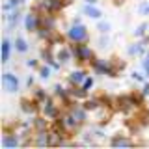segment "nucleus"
<instances>
[{"mask_svg": "<svg viewBox=\"0 0 149 149\" xmlns=\"http://www.w3.org/2000/svg\"><path fill=\"white\" fill-rule=\"evenodd\" d=\"M37 102H39V114H43L45 118H49L50 121H56L60 118V114H62V110H63V106L58 104V101L52 99L50 95H47L45 99H41Z\"/></svg>", "mask_w": 149, "mask_h": 149, "instance_id": "2", "label": "nucleus"}, {"mask_svg": "<svg viewBox=\"0 0 149 149\" xmlns=\"http://www.w3.org/2000/svg\"><path fill=\"white\" fill-rule=\"evenodd\" d=\"M6 21H8V26H9V30L17 28L19 21H21V9H19V8H13L11 11H9L8 15H6Z\"/></svg>", "mask_w": 149, "mask_h": 149, "instance_id": "18", "label": "nucleus"}, {"mask_svg": "<svg viewBox=\"0 0 149 149\" xmlns=\"http://www.w3.org/2000/svg\"><path fill=\"white\" fill-rule=\"evenodd\" d=\"M22 24H24L26 32H30V34H37L39 24H41V15L36 11V9H30V11L24 15V19H22Z\"/></svg>", "mask_w": 149, "mask_h": 149, "instance_id": "5", "label": "nucleus"}, {"mask_svg": "<svg viewBox=\"0 0 149 149\" xmlns=\"http://www.w3.org/2000/svg\"><path fill=\"white\" fill-rule=\"evenodd\" d=\"M142 93L146 97H149V82H143V88H142Z\"/></svg>", "mask_w": 149, "mask_h": 149, "instance_id": "31", "label": "nucleus"}, {"mask_svg": "<svg viewBox=\"0 0 149 149\" xmlns=\"http://www.w3.org/2000/svg\"><path fill=\"white\" fill-rule=\"evenodd\" d=\"M142 69H143V73L149 77V50L146 54H143V60H142Z\"/></svg>", "mask_w": 149, "mask_h": 149, "instance_id": "27", "label": "nucleus"}, {"mask_svg": "<svg viewBox=\"0 0 149 149\" xmlns=\"http://www.w3.org/2000/svg\"><path fill=\"white\" fill-rule=\"evenodd\" d=\"M86 2H88V4H95L97 0H86Z\"/></svg>", "mask_w": 149, "mask_h": 149, "instance_id": "35", "label": "nucleus"}, {"mask_svg": "<svg viewBox=\"0 0 149 149\" xmlns=\"http://www.w3.org/2000/svg\"><path fill=\"white\" fill-rule=\"evenodd\" d=\"M13 45H15V50L17 52H21V54H24L28 52V41L24 39V37H15V41H13Z\"/></svg>", "mask_w": 149, "mask_h": 149, "instance_id": "20", "label": "nucleus"}, {"mask_svg": "<svg viewBox=\"0 0 149 149\" xmlns=\"http://www.w3.org/2000/svg\"><path fill=\"white\" fill-rule=\"evenodd\" d=\"M114 112H116V110L112 108L110 104H101L99 108H97L95 112H91V114H93V118L97 119V123H99V125H106V123L112 119Z\"/></svg>", "mask_w": 149, "mask_h": 149, "instance_id": "7", "label": "nucleus"}, {"mask_svg": "<svg viewBox=\"0 0 149 149\" xmlns=\"http://www.w3.org/2000/svg\"><path fill=\"white\" fill-rule=\"evenodd\" d=\"M147 45H149V36H143L140 37V41H134V43L129 45L127 49V54L130 58H136V56H142L147 52Z\"/></svg>", "mask_w": 149, "mask_h": 149, "instance_id": "6", "label": "nucleus"}, {"mask_svg": "<svg viewBox=\"0 0 149 149\" xmlns=\"http://www.w3.org/2000/svg\"><path fill=\"white\" fill-rule=\"evenodd\" d=\"M49 95V93H47L43 88H34V99L36 101H41V99H45V97Z\"/></svg>", "mask_w": 149, "mask_h": 149, "instance_id": "26", "label": "nucleus"}, {"mask_svg": "<svg viewBox=\"0 0 149 149\" xmlns=\"http://www.w3.org/2000/svg\"><path fill=\"white\" fill-rule=\"evenodd\" d=\"M65 37H67V43H88L90 32H88V26L82 22H71V26L65 32Z\"/></svg>", "mask_w": 149, "mask_h": 149, "instance_id": "3", "label": "nucleus"}, {"mask_svg": "<svg viewBox=\"0 0 149 149\" xmlns=\"http://www.w3.org/2000/svg\"><path fill=\"white\" fill-rule=\"evenodd\" d=\"M97 43H99V47H101V49H106V47L110 45V39H108V36H106V34H101V37H99V41H97Z\"/></svg>", "mask_w": 149, "mask_h": 149, "instance_id": "28", "label": "nucleus"}, {"mask_svg": "<svg viewBox=\"0 0 149 149\" xmlns=\"http://www.w3.org/2000/svg\"><path fill=\"white\" fill-rule=\"evenodd\" d=\"M143 74H146V73H143ZM143 74L142 73H138V71H132V73H130V77H132V80H136V82H146V77H143Z\"/></svg>", "mask_w": 149, "mask_h": 149, "instance_id": "29", "label": "nucleus"}, {"mask_svg": "<svg viewBox=\"0 0 149 149\" xmlns=\"http://www.w3.org/2000/svg\"><path fill=\"white\" fill-rule=\"evenodd\" d=\"M86 77H88V73H86V69H73L71 73L67 74V84H71V86H82L84 80H86Z\"/></svg>", "mask_w": 149, "mask_h": 149, "instance_id": "10", "label": "nucleus"}, {"mask_svg": "<svg viewBox=\"0 0 149 149\" xmlns=\"http://www.w3.org/2000/svg\"><path fill=\"white\" fill-rule=\"evenodd\" d=\"M67 93H69V99H71V101H84L90 91H86L82 86H71V84H69V86H67Z\"/></svg>", "mask_w": 149, "mask_h": 149, "instance_id": "12", "label": "nucleus"}, {"mask_svg": "<svg viewBox=\"0 0 149 149\" xmlns=\"http://www.w3.org/2000/svg\"><path fill=\"white\" fill-rule=\"evenodd\" d=\"M82 15H86V17H90V19H101L102 17V11L95 6V4H88L86 2V6L82 8Z\"/></svg>", "mask_w": 149, "mask_h": 149, "instance_id": "17", "label": "nucleus"}, {"mask_svg": "<svg viewBox=\"0 0 149 149\" xmlns=\"http://www.w3.org/2000/svg\"><path fill=\"white\" fill-rule=\"evenodd\" d=\"M112 2H114L116 6H123V4H125V0H112Z\"/></svg>", "mask_w": 149, "mask_h": 149, "instance_id": "33", "label": "nucleus"}, {"mask_svg": "<svg viewBox=\"0 0 149 149\" xmlns=\"http://www.w3.org/2000/svg\"><path fill=\"white\" fill-rule=\"evenodd\" d=\"M2 86H4V90L9 91V93H17L19 88H21V82H19L17 74L6 71V73L2 74Z\"/></svg>", "mask_w": 149, "mask_h": 149, "instance_id": "8", "label": "nucleus"}, {"mask_svg": "<svg viewBox=\"0 0 149 149\" xmlns=\"http://www.w3.org/2000/svg\"><path fill=\"white\" fill-rule=\"evenodd\" d=\"M34 138H36V147L50 146V132L49 130H36Z\"/></svg>", "mask_w": 149, "mask_h": 149, "instance_id": "15", "label": "nucleus"}, {"mask_svg": "<svg viewBox=\"0 0 149 149\" xmlns=\"http://www.w3.org/2000/svg\"><path fill=\"white\" fill-rule=\"evenodd\" d=\"M56 60H58L62 65H67L71 60H74L73 58V52H71V49H69V45H65V47H60L58 50H56Z\"/></svg>", "mask_w": 149, "mask_h": 149, "instance_id": "13", "label": "nucleus"}, {"mask_svg": "<svg viewBox=\"0 0 149 149\" xmlns=\"http://www.w3.org/2000/svg\"><path fill=\"white\" fill-rule=\"evenodd\" d=\"M69 49L78 65H91V62L95 60V52L88 43H69Z\"/></svg>", "mask_w": 149, "mask_h": 149, "instance_id": "1", "label": "nucleus"}, {"mask_svg": "<svg viewBox=\"0 0 149 149\" xmlns=\"http://www.w3.org/2000/svg\"><path fill=\"white\" fill-rule=\"evenodd\" d=\"M26 86H28V88L34 86V77H28V78H26Z\"/></svg>", "mask_w": 149, "mask_h": 149, "instance_id": "32", "label": "nucleus"}, {"mask_svg": "<svg viewBox=\"0 0 149 149\" xmlns=\"http://www.w3.org/2000/svg\"><path fill=\"white\" fill-rule=\"evenodd\" d=\"M39 60H34V58H30V60H26V67L28 69H37V67H39Z\"/></svg>", "mask_w": 149, "mask_h": 149, "instance_id": "30", "label": "nucleus"}, {"mask_svg": "<svg viewBox=\"0 0 149 149\" xmlns=\"http://www.w3.org/2000/svg\"><path fill=\"white\" fill-rule=\"evenodd\" d=\"M37 73H39V78H43V80H47V78H50V73H52V67H50L49 63H41L39 67H37Z\"/></svg>", "mask_w": 149, "mask_h": 149, "instance_id": "21", "label": "nucleus"}, {"mask_svg": "<svg viewBox=\"0 0 149 149\" xmlns=\"http://www.w3.org/2000/svg\"><path fill=\"white\" fill-rule=\"evenodd\" d=\"M138 13L143 15V17H149V0H143V2L138 6Z\"/></svg>", "mask_w": 149, "mask_h": 149, "instance_id": "23", "label": "nucleus"}, {"mask_svg": "<svg viewBox=\"0 0 149 149\" xmlns=\"http://www.w3.org/2000/svg\"><path fill=\"white\" fill-rule=\"evenodd\" d=\"M2 146L4 147H22V138L21 134L17 132V130H13V132H4V138H2Z\"/></svg>", "mask_w": 149, "mask_h": 149, "instance_id": "9", "label": "nucleus"}, {"mask_svg": "<svg viewBox=\"0 0 149 149\" xmlns=\"http://www.w3.org/2000/svg\"><path fill=\"white\" fill-rule=\"evenodd\" d=\"M82 104L88 112H95L101 104H104V102H102V97H86V99L82 101Z\"/></svg>", "mask_w": 149, "mask_h": 149, "instance_id": "16", "label": "nucleus"}, {"mask_svg": "<svg viewBox=\"0 0 149 149\" xmlns=\"http://www.w3.org/2000/svg\"><path fill=\"white\" fill-rule=\"evenodd\" d=\"M110 146L112 147H130V146H134V140H130L125 134H114L110 140Z\"/></svg>", "mask_w": 149, "mask_h": 149, "instance_id": "14", "label": "nucleus"}, {"mask_svg": "<svg viewBox=\"0 0 149 149\" xmlns=\"http://www.w3.org/2000/svg\"><path fill=\"white\" fill-rule=\"evenodd\" d=\"M147 30H149V24L147 22H142V24H138L136 28L132 30V34H134V37H143V36H147Z\"/></svg>", "mask_w": 149, "mask_h": 149, "instance_id": "22", "label": "nucleus"}, {"mask_svg": "<svg viewBox=\"0 0 149 149\" xmlns=\"http://www.w3.org/2000/svg\"><path fill=\"white\" fill-rule=\"evenodd\" d=\"M32 9H36L39 15L41 13H58L63 9V0H37Z\"/></svg>", "mask_w": 149, "mask_h": 149, "instance_id": "4", "label": "nucleus"}, {"mask_svg": "<svg viewBox=\"0 0 149 149\" xmlns=\"http://www.w3.org/2000/svg\"><path fill=\"white\" fill-rule=\"evenodd\" d=\"M71 22H82V19H80V17H73Z\"/></svg>", "mask_w": 149, "mask_h": 149, "instance_id": "34", "label": "nucleus"}, {"mask_svg": "<svg viewBox=\"0 0 149 149\" xmlns=\"http://www.w3.org/2000/svg\"><path fill=\"white\" fill-rule=\"evenodd\" d=\"M93 84H95V78H93L91 74H88V77H86V80H84V84H82V88H84L86 91H91Z\"/></svg>", "mask_w": 149, "mask_h": 149, "instance_id": "25", "label": "nucleus"}, {"mask_svg": "<svg viewBox=\"0 0 149 149\" xmlns=\"http://www.w3.org/2000/svg\"><path fill=\"white\" fill-rule=\"evenodd\" d=\"M21 110L24 112L26 116H37L39 114V102H37L34 97H32V99H22L21 101Z\"/></svg>", "mask_w": 149, "mask_h": 149, "instance_id": "11", "label": "nucleus"}, {"mask_svg": "<svg viewBox=\"0 0 149 149\" xmlns=\"http://www.w3.org/2000/svg\"><path fill=\"white\" fill-rule=\"evenodd\" d=\"M97 30H99V34H108V32H110V22L99 21V24H97Z\"/></svg>", "mask_w": 149, "mask_h": 149, "instance_id": "24", "label": "nucleus"}, {"mask_svg": "<svg viewBox=\"0 0 149 149\" xmlns=\"http://www.w3.org/2000/svg\"><path fill=\"white\" fill-rule=\"evenodd\" d=\"M13 47H15V45L9 41V37H4V39H2V62H4V63H8V62H9Z\"/></svg>", "mask_w": 149, "mask_h": 149, "instance_id": "19", "label": "nucleus"}]
</instances>
